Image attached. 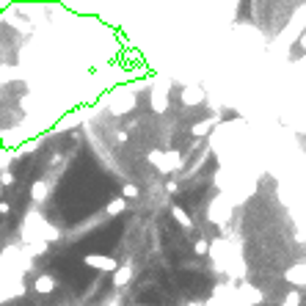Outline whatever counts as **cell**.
Instances as JSON below:
<instances>
[{
	"mask_svg": "<svg viewBox=\"0 0 306 306\" xmlns=\"http://www.w3.org/2000/svg\"><path fill=\"white\" fill-rule=\"evenodd\" d=\"M301 301H304L301 290H290V292L284 295V301H281V306H301Z\"/></svg>",
	"mask_w": 306,
	"mask_h": 306,
	"instance_id": "30bf717a",
	"label": "cell"
},
{
	"mask_svg": "<svg viewBox=\"0 0 306 306\" xmlns=\"http://www.w3.org/2000/svg\"><path fill=\"white\" fill-rule=\"evenodd\" d=\"M56 290V278L50 276V273H42V276L36 278V292H53Z\"/></svg>",
	"mask_w": 306,
	"mask_h": 306,
	"instance_id": "ba28073f",
	"label": "cell"
},
{
	"mask_svg": "<svg viewBox=\"0 0 306 306\" xmlns=\"http://www.w3.org/2000/svg\"><path fill=\"white\" fill-rule=\"evenodd\" d=\"M108 306H122V298H119V295H116V298H113V301H108Z\"/></svg>",
	"mask_w": 306,
	"mask_h": 306,
	"instance_id": "ac0fdd59",
	"label": "cell"
},
{
	"mask_svg": "<svg viewBox=\"0 0 306 306\" xmlns=\"http://www.w3.org/2000/svg\"><path fill=\"white\" fill-rule=\"evenodd\" d=\"M31 196H33L36 202H42L44 196H47V185H44V182H36L33 190H31Z\"/></svg>",
	"mask_w": 306,
	"mask_h": 306,
	"instance_id": "8fae6325",
	"label": "cell"
},
{
	"mask_svg": "<svg viewBox=\"0 0 306 306\" xmlns=\"http://www.w3.org/2000/svg\"><path fill=\"white\" fill-rule=\"evenodd\" d=\"M113 273H116V276H113V287H116V290L119 287H127L132 281V268L130 265H119Z\"/></svg>",
	"mask_w": 306,
	"mask_h": 306,
	"instance_id": "5b68a950",
	"label": "cell"
},
{
	"mask_svg": "<svg viewBox=\"0 0 306 306\" xmlns=\"http://www.w3.org/2000/svg\"><path fill=\"white\" fill-rule=\"evenodd\" d=\"M301 44H304V47H306V36H304V39H301Z\"/></svg>",
	"mask_w": 306,
	"mask_h": 306,
	"instance_id": "d6986e66",
	"label": "cell"
},
{
	"mask_svg": "<svg viewBox=\"0 0 306 306\" xmlns=\"http://www.w3.org/2000/svg\"><path fill=\"white\" fill-rule=\"evenodd\" d=\"M116 141H119V144H127V132L124 130H116Z\"/></svg>",
	"mask_w": 306,
	"mask_h": 306,
	"instance_id": "2e32d148",
	"label": "cell"
},
{
	"mask_svg": "<svg viewBox=\"0 0 306 306\" xmlns=\"http://www.w3.org/2000/svg\"><path fill=\"white\" fill-rule=\"evenodd\" d=\"M171 215H174V221L180 223V226H182L185 232H190V229H193V218L188 215V210H185V207L174 204V207H171Z\"/></svg>",
	"mask_w": 306,
	"mask_h": 306,
	"instance_id": "277c9868",
	"label": "cell"
},
{
	"mask_svg": "<svg viewBox=\"0 0 306 306\" xmlns=\"http://www.w3.org/2000/svg\"><path fill=\"white\" fill-rule=\"evenodd\" d=\"M152 108L163 113V111L168 108V99H166V97H157V94H154V97H152Z\"/></svg>",
	"mask_w": 306,
	"mask_h": 306,
	"instance_id": "5bb4252c",
	"label": "cell"
},
{
	"mask_svg": "<svg viewBox=\"0 0 306 306\" xmlns=\"http://www.w3.org/2000/svg\"><path fill=\"white\" fill-rule=\"evenodd\" d=\"M193 251H196V257H204V254H210V243L207 240H196Z\"/></svg>",
	"mask_w": 306,
	"mask_h": 306,
	"instance_id": "4fadbf2b",
	"label": "cell"
},
{
	"mask_svg": "<svg viewBox=\"0 0 306 306\" xmlns=\"http://www.w3.org/2000/svg\"><path fill=\"white\" fill-rule=\"evenodd\" d=\"M182 102H185V105L204 102V91L199 89V86H188V89H182Z\"/></svg>",
	"mask_w": 306,
	"mask_h": 306,
	"instance_id": "8992f818",
	"label": "cell"
},
{
	"mask_svg": "<svg viewBox=\"0 0 306 306\" xmlns=\"http://www.w3.org/2000/svg\"><path fill=\"white\" fill-rule=\"evenodd\" d=\"M132 306H146V304H132Z\"/></svg>",
	"mask_w": 306,
	"mask_h": 306,
	"instance_id": "ffe728a7",
	"label": "cell"
},
{
	"mask_svg": "<svg viewBox=\"0 0 306 306\" xmlns=\"http://www.w3.org/2000/svg\"><path fill=\"white\" fill-rule=\"evenodd\" d=\"M0 182H3L6 188H11V185H14V174H11V171H3V174H0Z\"/></svg>",
	"mask_w": 306,
	"mask_h": 306,
	"instance_id": "9a60e30c",
	"label": "cell"
},
{
	"mask_svg": "<svg viewBox=\"0 0 306 306\" xmlns=\"http://www.w3.org/2000/svg\"><path fill=\"white\" fill-rule=\"evenodd\" d=\"M284 278L290 281L292 287H306V262H301V265H292L290 271L284 273Z\"/></svg>",
	"mask_w": 306,
	"mask_h": 306,
	"instance_id": "3957f363",
	"label": "cell"
},
{
	"mask_svg": "<svg viewBox=\"0 0 306 306\" xmlns=\"http://www.w3.org/2000/svg\"><path fill=\"white\" fill-rule=\"evenodd\" d=\"M166 190H168V193H180V185H177V182H168Z\"/></svg>",
	"mask_w": 306,
	"mask_h": 306,
	"instance_id": "e0dca14e",
	"label": "cell"
},
{
	"mask_svg": "<svg viewBox=\"0 0 306 306\" xmlns=\"http://www.w3.org/2000/svg\"><path fill=\"white\" fill-rule=\"evenodd\" d=\"M213 127H215V119H199V122H196V124L190 127V132H193L196 138H202V135H207V132L213 130Z\"/></svg>",
	"mask_w": 306,
	"mask_h": 306,
	"instance_id": "52a82bcc",
	"label": "cell"
},
{
	"mask_svg": "<svg viewBox=\"0 0 306 306\" xmlns=\"http://www.w3.org/2000/svg\"><path fill=\"white\" fill-rule=\"evenodd\" d=\"M149 163H152L160 174H174L182 168V154L180 152H160V149H152L149 152Z\"/></svg>",
	"mask_w": 306,
	"mask_h": 306,
	"instance_id": "6da1fadb",
	"label": "cell"
},
{
	"mask_svg": "<svg viewBox=\"0 0 306 306\" xmlns=\"http://www.w3.org/2000/svg\"><path fill=\"white\" fill-rule=\"evenodd\" d=\"M135 196H138V185H132V182H127L124 185V190H122V199H135Z\"/></svg>",
	"mask_w": 306,
	"mask_h": 306,
	"instance_id": "7c38bea8",
	"label": "cell"
},
{
	"mask_svg": "<svg viewBox=\"0 0 306 306\" xmlns=\"http://www.w3.org/2000/svg\"><path fill=\"white\" fill-rule=\"evenodd\" d=\"M83 262L89 265V268H97V271H105V273H113V271L119 268L116 259L108 257V254H86Z\"/></svg>",
	"mask_w": 306,
	"mask_h": 306,
	"instance_id": "7a4b0ae2",
	"label": "cell"
},
{
	"mask_svg": "<svg viewBox=\"0 0 306 306\" xmlns=\"http://www.w3.org/2000/svg\"><path fill=\"white\" fill-rule=\"evenodd\" d=\"M124 210H127V202L122 199V196H119V199H113V202H108V207H105V213H108V215H122Z\"/></svg>",
	"mask_w": 306,
	"mask_h": 306,
	"instance_id": "9c48e42d",
	"label": "cell"
}]
</instances>
